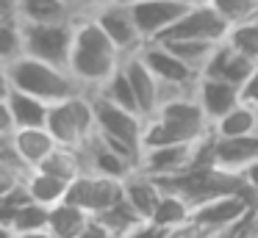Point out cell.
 <instances>
[{
	"mask_svg": "<svg viewBox=\"0 0 258 238\" xmlns=\"http://www.w3.org/2000/svg\"><path fill=\"white\" fill-rule=\"evenodd\" d=\"M122 58L125 55L119 53V47L92 20V14L81 11L75 17V39L70 53V72L75 75V81L86 92H95L122 66Z\"/></svg>",
	"mask_w": 258,
	"mask_h": 238,
	"instance_id": "6da1fadb",
	"label": "cell"
},
{
	"mask_svg": "<svg viewBox=\"0 0 258 238\" xmlns=\"http://www.w3.org/2000/svg\"><path fill=\"white\" fill-rule=\"evenodd\" d=\"M206 138H211V119L197 103L195 92H189L167 97L156 114L145 119L142 149L180 141H206Z\"/></svg>",
	"mask_w": 258,
	"mask_h": 238,
	"instance_id": "7a4b0ae2",
	"label": "cell"
},
{
	"mask_svg": "<svg viewBox=\"0 0 258 238\" xmlns=\"http://www.w3.org/2000/svg\"><path fill=\"white\" fill-rule=\"evenodd\" d=\"M9 72H12L14 89L34 94V97L45 100V103H58V100H67L78 92H86L70 69L47 64V61H39L25 53L9 64Z\"/></svg>",
	"mask_w": 258,
	"mask_h": 238,
	"instance_id": "3957f363",
	"label": "cell"
},
{
	"mask_svg": "<svg viewBox=\"0 0 258 238\" xmlns=\"http://www.w3.org/2000/svg\"><path fill=\"white\" fill-rule=\"evenodd\" d=\"M45 127L50 130V136L56 138V144L81 149L97 133L92 92H78V94H73V97H67V100L50 103Z\"/></svg>",
	"mask_w": 258,
	"mask_h": 238,
	"instance_id": "277c9868",
	"label": "cell"
},
{
	"mask_svg": "<svg viewBox=\"0 0 258 238\" xmlns=\"http://www.w3.org/2000/svg\"><path fill=\"white\" fill-rule=\"evenodd\" d=\"M136 53H139V58L150 66L153 75L161 81V103L167 97H175V94L195 92V86H197L203 72L195 69L191 64H186L180 55H175L164 42H158V39L145 42Z\"/></svg>",
	"mask_w": 258,
	"mask_h": 238,
	"instance_id": "5b68a950",
	"label": "cell"
},
{
	"mask_svg": "<svg viewBox=\"0 0 258 238\" xmlns=\"http://www.w3.org/2000/svg\"><path fill=\"white\" fill-rule=\"evenodd\" d=\"M23 22V20H20ZM75 20L70 22H23V53L70 69Z\"/></svg>",
	"mask_w": 258,
	"mask_h": 238,
	"instance_id": "8992f818",
	"label": "cell"
},
{
	"mask_svg": "<svg viewBox=\"0 0 258 238\" xmlns=\"http://www.w3.org/2000/svg\"><path fill=\"white\" fill-rule=\"evenodd\" d=\"M258 205V197L250 188H239V191L217 194V197L206 199V202L195 205L191 210V221L203 227L206 232H230L236 224L247 219L252 208Z\"/></svg>",
	"mask_w": 258,
	"mask_h": 238,
	"instance_id": "52a82bcc",
	"label": "cell"
},
{
	"mask_svg": "<svg viewBox=\"0 0 258 238\" xmlns=\"http://www.w3.org/2000/svg\"><path fill=\"white\" fill-rule=\"evenodd\" d=\"M206 141H180V144H164V147H147L142 149L139 169L153 177H175L186 169L206 161Z\"/></svg>",
	"mask_w": 258,
	"mask_h": 238,
	"instance_id": "ba28073f",
	"label": "cell"
},
{
	"mask_svg": "<svg viewBox=\"0 0 258 238\" xmlns=\"http://www.w3.org/2000/svg\"><path fill=\"white\" fill-rule=\"evenodd\" d=\"M86 14H92V20L106 31V36L117 44L122 55L136 53L145 44V39L139 33V25L134 20V11L122 0H108V3L97 6V9H89Z\"/></svg>",
	"mask_w": 258,
	"mask_h": 238,
	"instance_id": "9c48e42d",
	"label": "cell"
},
{
	"mask_svg": "<svg viewBox=\"0 0 258 238\" xmlns=\"http://www.w3.org/2000/svg\"><path fill=\"white\" fill-rule=\"evenodd\" d=\"M258 161V133L250 136H211L206 144V164L228 172L244 175V169Z\"/></svg>",
	"mask_w": 258,
	"mask_h": 238,
	"instance_id": "30bf717a",
	"label": "cell"
},
{
	"mask_svg": "<svg viewBox=\"0 0 258 238\" xmlns=\"http://www.w3.org/2000/svg\"><path fill=\"white\" fill-rule=\"evenodd\" d=\"M228 31H230V22L214 6H208L206 0H197L161 39H208V42H225Z\"/></svg>",
	"mask_w": 258,
	"mask_h": 238,
	"instance_id": "8fae6325",
	"label": "cell"
},
{
	"mask_svg": "<svg viewBox=\"0 0 258 238\" xmlns=\"http://www.w3.org/2000/svg\"><path fill=\"white\" fill-rule=\"evenodd\" d=\"M92 100H95V119H97V133L100 136H111L119 138V141L131 144V147L142 149V136H145V116L136 114V111H128L122 105L108 103L106 97L92 92Z\"/></svg>",
	"mask_w": 258,
	"mask_h": 238,
	"instance_id": "7c38bea8",
	"label": "cell"
},
{
	"mask_svg": "<svg viewBox=\"0 0 258 238\" xmlns=\"http://www.w3.org/2000/svg\"><path fill=\"white\" fill-rule=\"evenodd\" d=\"M191 3H197V0H136V3H128V6L134 11L142 39L153 42V39H161L180 20Z\"/></svg>",
	"mask_w": 258,
	"mask_h": 238,
	"instance_id": "4fadbf2b",
	"label": "cell"
},
{
	"mask_svg": "<svg viewBox=\"0 0 258 238\" xmlns=\"http://www.w3.org/2000/svg\"><path fill=\"white\" fill-rule=\"evenodd\" d=\"M122 197V180L97 175V172H84L70 183L67 199L86 210V213L97 216L106 208H111L117 199Z\"/></svg>",
	"mask_w": 258,
	"mask_h": 238,
	"instance_id": "5bb4252c",
	"label": "cell"
},
{
	"mask_svg": "<svg viewBox=\"0 0 258 238\" xmlns=\"http://www.w3.org/2000/svg\"><path fill=\"white\" fill-rule=\"evenodd\" d=\"M252 69H255V61H250L244 53L230 47L228 42H219L217 47H214L208 64L203 66V75L219 77V81H228V83H233V86L241 89Z\"/></svg>",
	"mask_w": 258,
	"mask_h": 238,
	"instance_id": "9a60e30c",
	"label": "cell"
},
{
	"mask_svg": "<svg viewBox=\"0 0 258 238\" xmlns=\"http://www.w3.org/2000/svg\"><path fill=\"white\" fill-rule=\"evenodd\" d=\"M122 66L128 72V81L134 86V94H136V103H139V111L147 116H153L161 105V81L150 72V66L139 58V53H131L122 58Z\"/></svg>",
	"mask_w": 258,
	"mask_h": 238,
	"instance_id": "2e32d148",
	"label": "cell"
},
{
	"mask_svg": "<svg viewBox=\"0 0 258 238\" xmlns=\"http://www.w3.org/2000/svg\"><path fill=\"white\" fill-rule=\"evenodd\" d=\"M195 97L214 125L222 114H228L233 105L241 103V89L233 86V83H228V81H219V77L200 75V81H197V86H195Z\"/></svg>",
	"mask_w": 258,
	"mask_h": 238,
	"instance_id": "e0dca14e",
	"label": "cell"
},
{
	"mask_svg": "<svg viewBox=\"0 0 258 238\" xmlns=\"http://www.w3.org/2000/svg\"><path fill=\"white\" fill-rule=\"evenodd\" d=\"M122 197L128 199V205L142 216V219H153V213H156L158 202H161V197H164V186H161L158 177L136 169L122 180Z\"/></svg>",
	"mask_w": 258,
	"mask_h": 238,
	"instance_id": "ac0fdd59",
	"label": "cell"
},
{
	"mask_svg": "<svg viewBox=\"0 0 258 238\" xmlns=\"http://www.w3.org/2000/svg\"><path fill=\"white\" fill-rule=\"evenodd\" d=\"M81 149H84V158H86V172H97V175L114 177V180H125L131 172L139 169V166L131 164L128 158H122L117 149L108 147V144L103 141L97 133H95V136H92Z\"/></svg>",
	"mask_w": 258,
	"mask_h": 238,
	"instance_id": "d6986e66",
	"label": "cell"
},
{
	"mask_svg": "<svg viewBox=\"0 0 258 238\" xmlns=\"http://www.w3.org/2000/svg\"><path fill=\"white\" fill-rule=\"evenodd\" d=\"M12 141H14V147H17L20 158H23L31 169H36V166L58 147L47 127H17V130L12 133Z\"/></svg>",
	"mask_w": 258,
	"mask_h": 238,
	"instance_id": "ffe728a7",
	"label": "cell"
},
{
	"mask_svg": "<svg viewBox=\"0 0 258 238\" xmlns=\"http://www.w3.org/2000/svg\"><path fill=\"white\" fill-rule=\"evenodd\" d=\"M78 14L70 0H17V17L23 22H70Z\"/></svg>",
	"mask_w": 258,
	"mask_h": 238,
	"instance_id": "44dd1931",
	"label": "cell"
},
{
	"mask_svg": "<svg viewBox=\"0 0 258 238\" xmlns=\"http://www.w3.org/2000/svg\"><path fill=\"white\" fill-rule=\"evenodd\" d=\"M92 221V213H86L81 205L61 199L50 208V219H47V230L56 238H78Z\"/></svg>",
	"mask_w": 258,
	"mask_h": 238,
	"instance_id": "7402d4cb",
	"label": "cell"
},
{
	"mask_svg": "<svg viewBox=\"0 0 258 238\" xmlns=\"http://www.w3.org/2000/svg\"><path fill=\"white\" fill-rule=\"evenodd\" d=\"M9 108H12L14 125L17 127H45L47 125V111H50V103L34 97L28 92H20V89H12L9 94Z\"/></svg>",
	"mask_w": 258,
	"mask_h": 238,
	"instance_id": "603a6c76",
	"label": "cell"
},
{
	"mask_svg": "<svg viewBox=\"0 0 258 238\" xmlns=\"http://www.w3.org/2000/svg\"><path fill=\"white\" fill-rule=\"evenodd\" d=\"M258 133V108L241 100L211 125V136H250Z\"/></svg>",
	"mask_w": 258,
	"mask_h": 238,
	"instance_id": "cb8c5ba5",
	"label": "cell"
},
{
	"mask_svg": "<svg viewBox=\"0 0 258 238\" xmlns=\"http://www.w3.org/2000/svg\"><path fill=\"white\" fill-rule=\"evenodd\" d=\"M25 188H28L34 202H42V205H47V208H53L56 202L67 199L70 183L61 180V177H56V175H50V172L31 169L28 177H25Z\"/></svg>",
	"mask_w": 258,
	"mask_h": 238,
	"instance_id": "d4e9b609",
	"label": "cell"
},
{
	"mask_svg": "<svg viewBox=\"0 0 258 238\" xmlns=\"http://www.w3.org/2000/svg\"><path fill=\"white\" fill-rule=\"evenodd\" d=\"M191 210H195V205H191L180 191L164 188V197H161V202H158V208H156V213H153L150 221H156L164 230H172V227H180L191 219Z\"/></svg>",
	"mask_w": 258,
	"mask_h": 238,
	"instance_id": "484cf974",
	"label": "cell"
},
{
	"mask_svg": "<svg viewBox=\"0 0 258 238\" xmlns=\"http://www.w3.org/2000/svg\"><path fill=\"white\" fill-rule=\"evenodd\" d=\"M95 94L106 97L108 103H114V105H122V108H128V111L142 114L139 103H136V94H134V86H131V81H128V72H125V66H119V69L114 72V75L108 77L100 89H95ZM142 116H145V114H142Z\"/></svg>",
	"mask_w": 258,
	"mask_h": 238,
	"instance_id": "4316f807",
	"label": "cell"
},
{
	"mask_svg": "<svg viewBox=\"0 0 258 238\" xmlns=\"http://www.w3.org/2000/svg\"><path fill=\"white\" fill-rule=\"evenodd\" d=\"M158 42H164L175 55H180L186 64H191L200 72H203V66L208 64L214 47L219 44V42H208V39H158Z\"/></svg>",
	"mask_w": 258,
	"mask_h": 238,
	"instance_id": "83f0119b",
	"label": "cell"
},
{
	"mask_svg": "<svg viewBox=\"0 0 258 238\" xmlns=\"http://www.w3.org/2000/svg\"><path fill=\"white\" fill-rule=\"evenodd\" d=\"M95 219L100 221V224H106L111 232H117L119 238H122L128 230H134L139 221H145V219H142V216L128 205V199H125V197H119L117 202L111 205V208H106L103 213H97Z\"/></svg>",
	"mask_w": 258,
	"mask_h": 238,
	"instance_id": "f1b7e54d",
	"label": "cell"
},
{
	"mask_svg": "<svg viewBox=\"0 0 258 238\" xmlns=\"http://www.w3.org/2000/svg\"><path fill=\"white\" fill-rule=\"evenodd\" d=\"M225 42L230 47H236L239 53H244L250 61L258 64V20L250 17V20H241V22H233L225 36Z\"/></svg>",
	"mask_w": 258,
	"mask_h": 238,
	"instance_id": "f546056e",
	"label": "cell"
},
{
	"mask_svg": "<svg viewBox=\"0 0 258 238\" xmlns=\"http://www.w3.org/2000/svg\"><path fill=\"white\" fill-rule=\"evenodd\" d=\"M20 55H23V22H20V17L0 20V61L12 64Z\"/></svg>",
	"mask_w": 258,
	"mask_h": 238,
	"instance_id": "4dcf8cb0",
	"label": "cell"
},
{
	"mask_svg": "<svg viewBox=\"0 0 258 238\" xmlns=\"http://www.w3.org/2000/svg\"><path fill=\"white\" fill-rule=\"evenodd\" d=\"M47 219H50V208L31 199L28 205H23V208L17 210V216H14V221H12V230H14V232L45 230V227H47Z\"/></svg>",
	"mask_w": 258,
	"mask_h": 238,
	"instance_id": "1f68e13d",
	"label": "cell"
},
{
	"mask_svg": "<svg viewBox=\"0 0 258 238\" xmlns=\"http://www.w3.org/2000/svg\"><path fill=\"white\" fill-rule=\"evenodd\" d=\"M206 3L214 6L230 25H233V22H241V20H250L258 11V0H206Z\"/></svg>",
	"mask_w": 258,
	"mask_h": 238,
	"instance_id": "d6a6232c",
	"label": "cell"
},
{
	"mask_svg": "<svg viewBox=\"0 0 258 238\" xmlns=\"http://www.w3.org/2000/svg\"><path fill=\"white\" fill-rule=\"evenodd\" d=\"M28 202H31V194H28V188H25V180H23L17 188H12L9 194H3V197H0V221L12 227V221H14V216H17V210L23 208V205H28Z\"/></svg>",
	"mask_w": 258,
	"mask_h": 238,
	"instance_id": "836d02e7",
	"label": "cell"
},
{
	"mask_svg": "<svg viewBox=\"0 0 258 238\" xmlns=\"http://www.w3.org/2000/svg\"><path fill=\"white\" fill-rule=\"evenodd\" d=\"M167 235H169V230H164V227L156 224V221L145 219V221H139L134 230L125 232L122 238H167Z\"/></svg>",
	"mask_w": 258,
	"mask_h": 238,
	"instance_id": "e575fe53",
	"label": "cell"
},
{
	"mask_svg": "<svg viewBox=\"0 0 258 238\" xmlns=\"http://www.w3.org/2000/svg\"><path fill=\"white\" fill-rule=\"evenodd\" d=\"M14 130H17V125H14L12 108H9V97H0V138H12Z\"/></svg>",
	"mask_w": 258,
	"mask_h": 238,
	"instance_id": "d590c367",
	"label": "cell"
},
{
	"mask_svg": "<svg viewBox=\"0 0 258 238\" xmlns=\"http://www.w3.org/2000/svg\"><path fill=\"white\" fill-rule=\"evenodd\" d=\"M241 100L258 108V64H255V69L250 72V77L244 81V86H241Z\"/></svg>",
	"mask_w": 258,
	"mask_h": 238,
	"instance_id": "8d00e7d4",
	"label": "cell"
},
{
	"mask_svg": "<svg viewBox=\"0 0 258 238\" xmlns=\"http://www.w3.org/2000/svg\"><path fill=\"white\" fill-rule=\"evenodd\" d=\"M23 180H25V177L20 175V172L6 169V166H0V197H3V194H9L12 188H17Z\"/></svg>",
	"mask_w": 258,
	"mask_h": 238,
	"instance_id": "74e56055",
	"label": "cell"
},
{
	"mask_svg": "<svg viewBox=\"0 0 258 238\" xmlns=\"http://www.w3.org/2000/svg\"><path fill=\"white\" fill-rule=\"evenodd\" d=\"M78 238H119V235H117V232H111L106 224H100V221H97L95 216H92V221L86 224V230L81 232Z\"/></svg>",
	"mask_w": 258,
	"mask_h": 238,
	"instance_id": "f35d334b",
	"label": "cell"
},
{
	"mask_svg": "<svg viewBox=\"0 0 258 238\" xmlns=\"http://www.w3.org/2000/svg\"><path fill=\"white\" fill-rule=\"evenodd\" d=\"M12 89H14V83H12L9 64H3V61H0V97H9V94H12Z\"/></svg>",
	"mask_w": 258,
	"mask_h": 238,
	"instance_id": "ab89813d",
	"label": "cell"
},
{
	"mask_svg": "<svg viewBox=\"0 0 258 238\" xmlns=\"http://www.w3.org/2000/svg\"><path fill=\"white\" fill-rule=\"evenodd\" d=\"M241 177H244V186H247V188H250V191L258 197V161H255V164L247 166L244 175H241Z\"/></svg>",
	"mask_w": 258,
	"mask_h": 238,
	"instance_id": "60d3db41",
	"label": "cell"
},
{
	"mask_svg": "<svg viewBox=\"0 0 258 238\" xmlns=\"http://www.w3.org/2000/svg\"><path fill=\"white\" fill-rule=\"evenodd\" d=\"M17 17V0H0V20Z\"/></svg>",
	"mask_w": 258,
	"mask_h": 238,
	"instance_id": "b9f144b4",
	"label": "cell"
},
{
	"mask_svg": "<svg viewBox=\"0 0 258 238\" xmlns=\"http://www.w3.org/2000/svg\"><path fill=\"white\" fill-rule=\"evenodd\" d=\"M14 238H56L50 230H28V232H14Z\"/></svg>",
	"mask_w": 258,
	"mask_h": 238,
	"instance_id": "7bdbcfd3",
	"label": "cell"
},
{
	"mask_svg": "<svg viewBox=\"0 0 258 238\" xmlns=\"http://www.w3.org/2000/svg\"><path fill=\"white\" fill-rule=\"evenodd\" d=\"M0 238H14V230L9 224H3V221H0Z\"/></svg>",
	"mask_w": 258,
	"mask_h": 238,
	"instance_id": "ee69618b",
	"label": "cell"
},
{
	"mask_svg": "<svg viewBox=\"0 0 258 238\" xmlns=\"http://www.w3.org/2000/svg\"><path fill=\"white\" fill-rule=\"evenodd\" d=\"M103 3H108V0H86L84 11H89V9H97V6H103Z\"/></svg>",
	"mask_w": 258,
	"mask_h": 238,
	"instance_id": "f6af8a7d",
	"label": "cell"
},
{
	"mask_svg": "<svg viewBox=\"0 0 258 238\" xmlns=\"http://www.w3.org/2000/svg\"><path fill=\"white\" fill-rule=\"evenodd\" d=\"M203 238H230V232H206Z\"/></svg>",
	"mask_w": 258,
	"mask_h": 238,
	"instance_id": "bcb514c9",
	"label": "cell"
},
{
	"mask_svg": "<svg viewBox=\"0 0 258 238\" xmlns=\"http://www.w3.org/2000/svg\"><path fill=\"white\" fill-rule=\"evenodd\" d=\"M70 3H73V6H75V9H78V11H84V6H86V0H70Z\"/></svg>",
	"mask_w": 258,
	"mask_h": 238,
	"instance_id": "7dc6e473",
	"label": "cell"
},
{
	"mask_svg": "<svg viewBox=\"0 0 258 238\" xmlns=\"http://www.w3.org/2000/svg\"><path fill=\"white\" fill-rule=\"evenodd\" d=\"M122 3H136V0H122Z\"/></svg>",
	"mask_w": 258,
	"mask_h": 238,
	"instance_id": "c3c4849f",
	"label": "cell"
},
{
	"mask_svg": "<svg viewBox=\"0 0 258 238\" xmlns=\"http://www.w3.org/2000/svg\"><path fill=\"white\" fill-rule=\"evenodd\" d=\"M252 17H255V20H258V11H255V14H252Z\"/></svg>",
	"mask_w": 258,
	"mask_h": 238,
	"instance_id": "681fc988",
	"label": "cell"
}]
</instances>
